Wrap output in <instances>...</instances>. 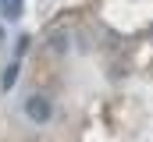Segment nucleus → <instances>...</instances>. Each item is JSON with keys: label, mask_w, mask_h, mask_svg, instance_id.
Segmentation results:
<instances>
[{"label": "nucleus", "mask_w": 153, "mask_h": 142, "mask_svg": "<svg viewBox=\"0 0 153 142\" xmlns=\"http://www.w3.org/2000/svg\"><path fill=\"white\" fill-rule=\"evenodd\" d=\"M0 14H4L7 21H18V18L25 14V0H0Z\"/></svg>", "instance_id": "obj_2"}, {"label": "nucleus", "mask_w": 153, "mask_h": 142, "mask_svg": "<svg viewBox=\"0 0 153 142\" xmlns=\"http://www.w3.org/2000/svg\"><path fill=\"white\" fill-rule=\"evenodd\" d=\"M25 50H29V36H22V39H18V46H14V53H18V57H22V53H25Z\"/></svg>", "instance_id": "obj_4"}, {"label": "nucleus", "mask_w": 153, "mask_h": 142, "mask_svg": "<svg viewBox=\"0 0 153 142\" xmlns=\"http://www.w3.org/2000/svg\"><path fill=\"white\" fill-rule=\"evenodd\" d=\"M25 114H29V121H36V124H46L50 117H53V106L46 96H29L25 100Z\"/></svg>", "instance_id": "obj_1"}, {"label": "nucleus", "mask_w": 153, "mask_h": 142, "mask_svg": "<svg viewBox=\"0 0 153 142\" xmlns=\"http://www.w3.org/2000/svg\"><path fill=\"white\" fill-rule=\"evenodd\" d=\"M14 78H18V61L4 71V82H0V85H4V89H11V85H14Z\"/></svg>", "instance_id": "obj_3"}, {"label": "nucleus", "mask_w": 153, "mask_h": 142, "mask_svg": "<svg viewBox=\"0 0 153 142\" xmlns=\"http://www.w3.org/2000/svg\"><path fill=\"white\" fill-rule=\"evenodd\" d=\"M0 43H4V29H0Z\"/></svg>", "instance_id": "obj_5"}]
</instances>
